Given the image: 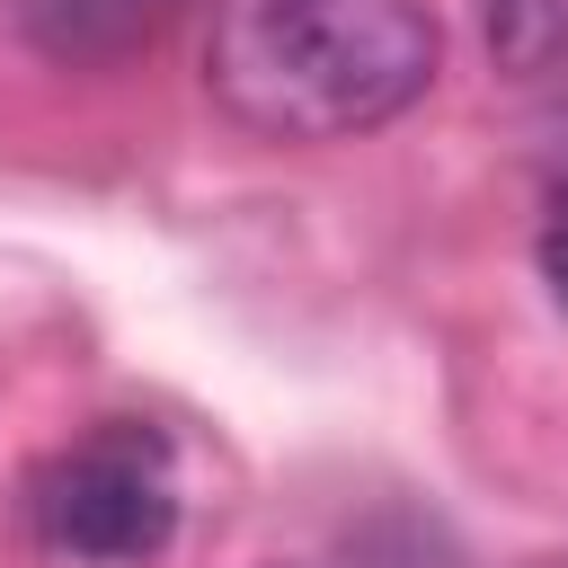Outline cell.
Listing matches in <instances>:
<instances>
[{
	"instance_id": "1",
	"label": "cell",
	"mask_w": 568,
	"mask_h": 568,
	"mask_svg": "<svg viewBox=\"0 0 568 568\" xmlns=\"http://www.w3.org/2000/svg\"><path fill=\"white\" fill-rule=\"evenodd\" d=\"M204 80L266 142H355L426 98V0H213Z\"/></svg>"
},
{
	"instance_id": "2",
	"label": "cell",
	"mask_w": 568,
	"mask_h": 568,
	"mask_svg": "<svg viewBox=\"0 0 568 568\" xmlns=\"http://www.w3.org/2000/svg\"><path fill=\"white\" fill-rule=\"evenodd\" d=\"M27 524L53 559L133 568L178 532V453L142 417H98L27 479Z\"/></svg>"
},
{
	"instance_id": "3",
	"label": "cell",
	"mask_w": 568,
	"mask_h": 568,
	"mask_svg": "<svg viewBox=\"0 0 568 568\" xmlns=\"http://www.w3.org/2000/svg\"><path fill=\"white\" fill-rule=\"evenodd\" d=\"M479 18H488V44H497L506 71L550 62V44H559V27H568L559 0H479Z\"/></svg>"
},
{
	"instance_id": "4",
	"label": "cell",
	"mask_w": 568,
	"mask_h": 568,
	"mask_svg": "<svg viewBox=\"0 0 568 568\" xmlns=\"http://www.w3.org/2000/svg\"><path fill=\"white\" fill-rule=\"evenodd\" d=\"M541 284L568 311V169L550 178V204H541Z\"/></svg>"
}]
</instances>
